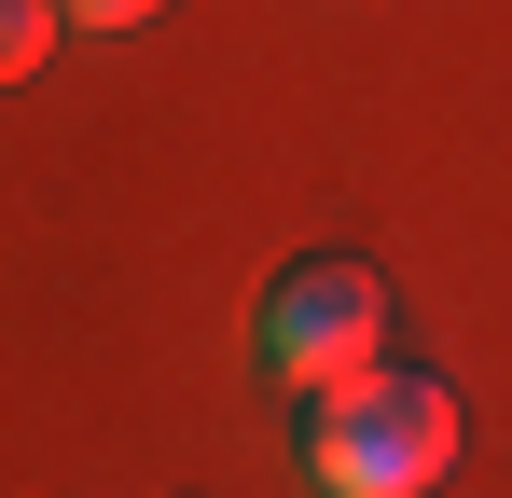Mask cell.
Listing matches in <instances>:
<instances>
[{
    "mask_svg": "<svg viewBox=\"0 0 512 498\" xmlns=\"http://www.w3.org/2000/svg\"><path fill=\"white\" fill-rule=\"evenodd\" d=\"M167 0H70V42H125V28H153Z\"/></svg>",
    "mask_w": 512,
    "mask_h": 498,
    "instance_id": "cell-4",
    "label": "cell"
},
{
    "mask_svg": "<svg viewBox=\"0 0 512 498\" xmlns=\"http://www.w3.org/2000/svg\"><path fill=\"white\" fill-rule=\"evenodd\" d=\"M471 457V402L429 374V360H388L360 388H305L291 402V471L305 498H443Z\"/></svg>",
    "mask_w": 512,
    "mask_h": 498,
    "instance_id": "cell-1",
    "label": "cell"
},
{
    "mask_svg": "<svg viewBox=\"0 0 512 498\" xmlns=\"http://www.w3.org/2000/svg\"><path fill=\"white\" fill-rule=\"evenodd\" d=\"M388 332H402V305H388V277L360 249H291L250 305V360L277 374V402H305V388L388 374Z\"/></svg>",
    "mask_w": 512,
    "mask_h": 498,
    "instance_id": "cell-2",
    "label": "cell"
},
{
    "mask_svg": "<svg viewBox=\"0 0 512 498\" xmlns=\"http://www.w3.org/2000/svg\"><path fill=\"white\" fill-rule=\"evenodd\" d=\"M56 42H70V0H0V83L56 70Z\"/></svg>",
    "mask_w": 512,
    "mask_h": 498,
    "instance_id": "cell-3",
    "label": "cell"
}]
</instances>
